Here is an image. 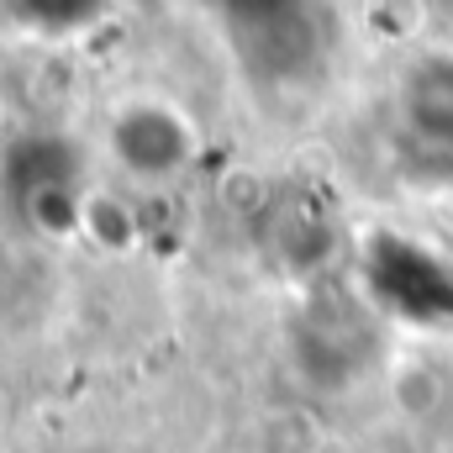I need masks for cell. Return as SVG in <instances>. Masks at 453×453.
I'll return each mask as SVG.
<instances>
[{"label": "cell", "mask_w": 453, "mask_h": 453, "mask_svg": "<svg viewBox=\"0 0 453 453\" xmlns=\"http://www.w3.org/2000/svg\"><path fill=\"white\" fill-rule=\"evenodd\" d=\"M111 153L132 180L164 185V180L190 169L196 127H190L185 111H174L164 101H132V106H121L111 116Z\"/></svg>", "instance_id": "cell-1"}, {"label": "cell", "mask_w": 453, "mask_h": 453, "mask_svg": "<svg viewBox=\"0 0 453 453\" xmlns=\"http://www.w3.org/2000/svg\"><path fill=\"white\" fill-rule=\"evenodd\" d=\"M406 116L422 137H453V53L422 58L406 74Z\"/></svg>", "instance_id": "cell-2"}, {"label": "cell", "mask_w": 453, "mask_h": 453, "mask_svg": "<svg viewBox=\"0 0 453 453\" xmlns=\"http://www.w3.org/2000/svg\"><path fill=\"white\" fill-rule=\"evenodd\" d=\"M80 232H90L101 248L121 253V248L137 242V211L121 196H85V222H80Z\"/></svg>", "instance_id": "cell-3"}, {"label": "cell", "mask_w": 453, "mask_h": 453, "mask_svg": "<svg viewBox=\"0 0 453 453\" xmlns=\"http://www.w3.org/2000/svg\"><path fill=\"white\" fill-rule=\"evenodd\" d=\"M27 211H32V222L42 232H80V222H85V201L69 185H58V180H42L27 196Z\"/></svg>", "instance_id": "cell-4"}, {"label": "cell", "mask_w": 453, "mask_h": 453, "mask_svg": "<svg viewBox=\"0 0 453 453\" xmlns=\"http://www.w3.org/2000/svg\"><path fill=\"white\" fill-rule=\"evenodd\" d=\"M0 427H5V401H0Z\"/></svg>", "instance_id": "cell-5"}]
</instances>
